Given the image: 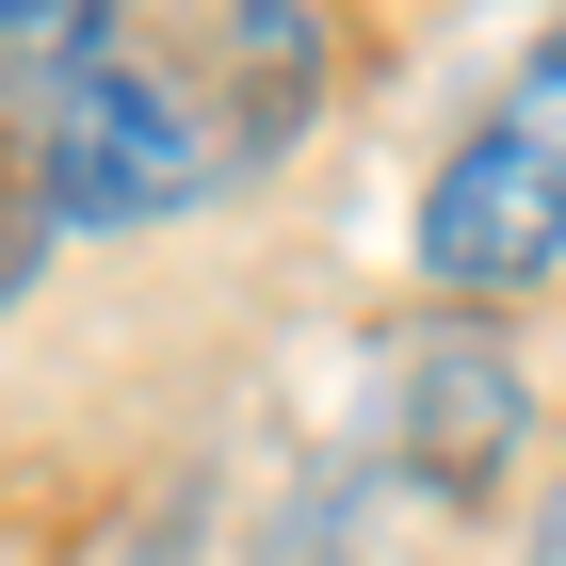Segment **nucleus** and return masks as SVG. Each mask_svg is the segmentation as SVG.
Returning <instances> with one entry per match:
<instances>
[{
    "label": "nucleus",
    "mask_w": 566,
    "mask_h": 566,
    "mask_svg": "<svg viewBox=\"0 0 566 566\" xmlns=\"http://www.w3.org/2000/svg\"><path fill=\"white\" fill-rule=\"evenodd\" d=\"M518 566H566V485H551V518H534V551Z\"/></svg>",
    "instance_id": "5"
},
{
    "label": "nucleus",
    "mask_w": 566,
    "mask_h": 566,
    "mask_svg": "<svg viewBox=\"0 0 566 566\" xmlns=\"http://www.w3.org/2000/svg\"><path fill=\"white\" fill-rule=\"evenodd\" d=\"M373 453H389L421 502H470L502 453H518V356L502 340H470V324H421V340H389L373 356Z\"/></svg>",
    "instance_id": "3"
},
{
    "label": "nucleus",
    "mask_w": 566,
    "mask_h": 566,
    "mask_svg": "<svg viewBox=\"0 0 566 566\" xmlns=\"http://www.w3.org/2000/svg\"><path fill=\"white\" fill-rule=\"evenodd\" d=\"M65 33L82 0H0V307L65 243Z\"/></svg>",
    "instance_id": "4"
},
{
    "label": "nucleus",
    "mask_w": 566,
    "mask_h": 566,
    "mask_svg": "<svg viewBox=\"0 0 566 566\" xmlns=\"http://www.w3.org/2000/svg\"><path fill=\"white\" fill-rule=\"evenodd\" d=\"M421 275L453 307L566 275V33H534L485 82V114L453 130V163L421 178Z\"/></svg>",
    "instance_id": "2"
},
{
    "label": "nucleus",
    "mask_w": 566,
    "mask_h": 566,
    "mask_svg": "<svg viewBox=\"0 0 566 566\" xmlns=\"http://www.w3.org/2000/svg\"><path fill=\"white\" fill-rule=\"evenodd\" d=\"M324 97L307 0H130L65 33V227H163L243 195Z\"/></svg>",
    "instance_id": "1"
}]
</instances>
